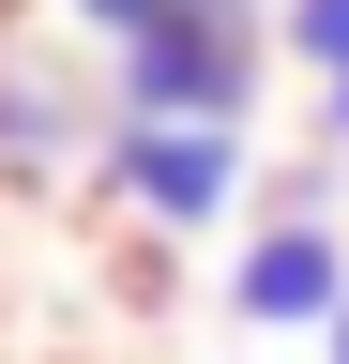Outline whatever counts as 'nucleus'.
Segmentation results:
<instances>
[{
  "label": "nucleus",
  "instance_id": "obj_1",
  "mask_svg": "<svg viewBox=\"0 0 349 364\" xmlns=\"http://www.w3.org/2000/svg\"><path fill=\"white\" fill-rule=\"evenodd\" d=\"M92 182L152 228V243H198V228L243 213L258 152H243V122H107V136H92Z\"/></svg>",
  "mask_w": 349,
  "mask_h": 364
},
{
  "label": "nucleus",
  "instance_id": "obj_2",
  "mask_svg": "<svg viewBox=\"0 0 349 364\" xmlns=\"http://www.w3.org/2000/svg\"><path fill=\"white\" fill-rule=\"evenodd\" d=\"M258 107V16H167L137 46H107V122H243Z\"/></svg>",
  "mask_w": 349,
  "mask_h": 364
},
{
  "label": "nucleus",
  "instance_id": "obj_3",
  "mask_svg": "<svg viewBox=\"0 0 349 364\" xmlns=\"http://www.w3.org/2000/svg\"><path fill=\"white\" fill-rule=\"evenodd\" d=\"M228 318H243V334H334V318H349V243H334V213H258L243 258H228Z\"/></svg>",
  "mask_w": 349,
  "mask_h": 364
},
{
  "label": "nucleus",
  "instance_id": "obj_4",
  "mask_svg": "<svg viewBox=\"0 0 349 364\" xmlns=\"http://www.w3.org/2000/svg\"><path fill=\"white\" fill-rule=\"evenodd\" d=\"M92 136H107V91H76L46 46H0V182L92 167Z\"/></svg>",
  "mask_w": 349,
  "mask_h": 364
},
{
  "label": "nucleus",
  "instance_id": "obj_5",
  "mask_svg": "<svg viewBox=\"0 0 349 364\" xmlns=\"http://www.w3.org/2000/svg\"><path fill=\"white\" fill-rule=\"evenodd\" d=\"M274 46L304 76H349V0H274Z\"/></svg>",
  "mask_w": 349,
  "mask_h": 364
},
{
  "label": "nucleus",
  "instance_id": "obj_6",
  "mask_svg": "<svg viewBox=\"0 0 349 364\" xmlns=\"http://www.w3.org/2000/svg\"><path fill=\"white\" fill-rule=\"evenodd\" d=\"M183 0H61V31H92V46H137V31H167Z\"/></svg>",
  "mask_w": 349,
  "mask_h": 364
},
{
  "label": "nucleus",
  "instance_id": "obj_7",
  "mask_svg": "<svg viewBox=\"0 0 349 364\" xmlns=\"http://www.w3.org/2000/svg\"><path fill=\"white\" fill-rule=\"evenodd\" d=\"M319 136H334V152H349V76H319Z\"/></svg>",
  "mask_w": 349,
  "mask_h": 364
},
{
  "label": "nucleus",
  "instance_id": "obj_8",
  "mask_svg": "<svg viewBox=\"0 0 349 364\" xmlns=\"http://www.w3.org/2000/svg\"><path fill=\"white\" fill-rule=\"evenodd\" d=\"M319 364H349V318H334V334H319Z\"/></svg>",
  "mask_w": 349,
  "mask_h": 364
}]
</instances>
